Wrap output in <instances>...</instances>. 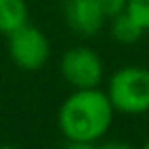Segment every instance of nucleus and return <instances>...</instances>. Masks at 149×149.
<instances>
[{
	"label": "nucleus",
	"mask_w": 149,
	"mask_h": 149,
	"mask_svg": "<svg viewBox=\"0 0 149 149\" xmlns=\"http://www.w3.org/2000/svg\"><path fill=\"white\" fill-rule=\"evenodd\" d=\"M141 149H149V139H147V141H145V145H143V147H141Z\"/></svg>",
	"instance_id": "13"
},
{
	"label": "nucleus",
	"mask_w": 149,
	"mask_h": 149,
	"mask_svg": "<svg viewBox=\"0 0 149 149\" xmlns=\"http://www.w3.org/2000/svg\"><path fill=\"white\" fill-rule=\"evenodd\" d=\"M63 21L80 37H94L108 21L96 0H65Z\"/></svg>",
	"instance_id": "5"
},
{
	"label": "nucleus",
	"mask_w": 149,
	"mask_h": 149,
	"mask_svg": "<svg viewBox=\"0 0 149 149\" xmlns=\"http://www.w3.org/2000/svg\"><path fill=\"white\" fill-rule=\"evenodd\" d=\"M114 108L100 88L74 90L57 110V127L65 141L98 143L112 127Z\"/></svg>",
	"instance_id": "1"
},
{
	"label": "nucleus",
	"mask_w": 149,
	"mask_h": 149,
	"mask_svg": "<svg viewBox=\"0 0 149 149\" xmlns=\"http://www.w3.org/2000/svg\"><path fill=\"white\" fill-rule=\"evenodd\" d=\"M6 37H8V55L19 70L37 72L45 68V63L51 57V43L41 29L25 23Z\"/></svg>",
	"instance_id": "3"
},
{
	"label": "nucleus",
	"mask_w": 149,
	"mask_h": 149,
	"mask_svg": "<svg viewBox=\"0 0 149 149\" xmlns=\"http://www.w3.org/2000/svg\"><path fill=\"white\" fill-rule=\"evenodd\" d=\"M106 96L114 112H149V70L143 65H125L116 70L106 84Z\"/></svg>",
	"instance_id": "2"
},
{
	"label": "nucleus",
	"mask_w": 149,
	"mask_h": 149,
	"mask_svg": "<svg viewBox=\"0 0 149 149\" xmlns=\"http://www.w3.org/2000/svg\"><path fill=\"white\" fill-rule=\"evenodd\" d=\"M108 31H110V37L116 43H123V45H133V43L141 41V37L145 35V31L127 13L110 17L108 19Z\"/></svg>",
	"instance_id": "7"
},
{
	"label": "nucleus",
	"mask_w": 149,
	"mask_h": 149,
	"mask_svg": "<svg viewBox=\"0 0 149 149\" xmlns=\"http://www.w3.org/2000/svg\"><path fill=\"white\" fill-rule=\"evenodd\" d=\"M0 149H21L19 145H13V143H4V145H0Z\"/></svg>",
	"instance_id": "12"
},
{
	"label": "nucleus",
	"mask_w": 149,
	"mask_h": 149,
	"mask_svg": "<svg viewBox=\"0 0 149 149\" xmlns=\"http://www.w3.org/2000/svg\"><path fill=\"white\" fill-rule=\"evenodd\" d=\"M29 23V6L25 0H0V33L8 35Z\"/></svg>",
	"instance_id": "6"
},
{
	"label": "nucleus",
	"mask_w": 149,
	"mask_h": 149,
	"mask_svg": "<svg viewBox=\"0 0 149 149\" xmlns=\"http://www.w3.org/2000/svg\"><path fill=\"white\" fill-rule=\"evenodd\" d=\"M96 2L102 8V13H104L106 19H110L114 15H120L127 8V0H96Z\"/></svg>",
	"instance_id": "9"
},
{
	"label": "nucleus",
	"mask_w": 149,
	"mask_h": 149,
	"mask_svg": "<svg viewBox=\"0 0 149 149\" xmlns=\"http://www.w3.org/2000/svg\"><path fill=\"white\" fill-rule=\"evenodd\" d=\"M59 74L74 90L100 88L104 80V61L92 47L76 45L63 51L59 59Z\"/></svg>",
	"instance_id": "4"
},
{
	"label": "nucleus",
	"mask_w": 149,
	"mask_h": 149,
	"mask_svg": "<svg viewBox=\"0 0 149 149\" xmlns=\"http://www.w3.org/2000/svg\"><path fill=\"white\" fill-rule=\"evenodd\" d=\"M125 13L147 33L149 31V0H127Z\"/></svg>",
	"instance_id": "8"
},
{
	"label": "nucleus",
	"mask_w": 149,
	"mask_h": 149,
	"mask_svg": "<svg viewBox=\"0 0 149 149\" xmlns=\"http://www.w3.org/2000/svg\"><path fill=\"white\" fill-rule=\"evenodd\" d=\"M63 149H96V143H82V141H68Z\"/></svg>",
	"instance_id": "11"
},
{
	"label": "nucleus",
	"mask_w": 149,
	"mask_h": 149,
	"mask_svg": "<svg viewBox=\"0 0 149 149\" xmlns=\"http://www.w3.org/2000/svg\"><path fill=\"white\" fill-rule=\"evenodd\" d=\"M96 149H137V147L127 141H102L96 143Z\"/></svg>",
	"instance_id": "10"
}]
</instances>
